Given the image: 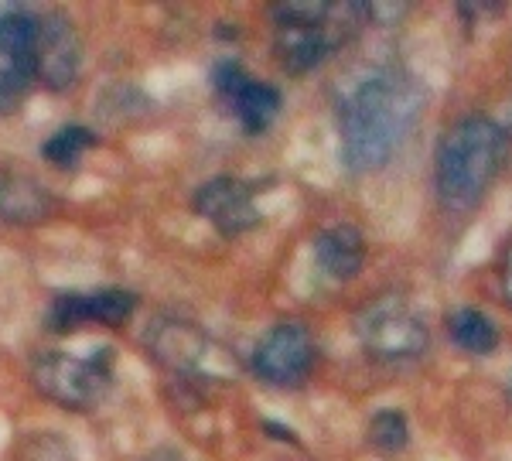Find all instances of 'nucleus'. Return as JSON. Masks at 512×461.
Instances as JSON below:
<instances>
[{"instance_id":"423d86ee","label":"nucleus","mask_w":512,"mask_h":461,"mask_svg":"<svg viewBox=\"0 0 512 461\" xmlns=\"http://www.w3.org/2000/svg\"><path fill=\"white\" fill-rule=\"evenodd\" d=\"M41 21L31 11L0 14V113H14L38 79Z\"/></svg>"},{"instance_id":"39448f33","label":"nucleus","mask_w":512,"mask_h":461,"mask_svg":"<svg viewBox=\"0 0 512 461\" xmlns=\"http://www.w3.org/2000/svg\"><path fill=\"white\" fill-rule=\"evenodd\" d=\"M355 332H359L362 349L383 362L414 359L427 345L424 321L400 294H383V298L369 301L355 318Z\"/></svg>"},{"instance_id":"f8f14e48","label":"nucleus","mask_w":512,"mask_h":461,"mask_svg":"<svg viewBox=\"0 0 512 461\" xmlns=\"http://www.w3.org/2000/svg\"><path fill=\"white\" fill-rule=\"evenodd\" d=\"M315 260L335 281H352L362 270V260H366V240H362V233L349 226V222H335V226L318 233Z\"/></svg>"},{"instance_id":"20e7f679","label":"nucleus","mask_w":512,"mask_h":461,"mask_svg":"<svg viewBox=\"0 0 512 461\" xmlns=\"http://www.w3.org/2000/svg\"><path fill=\"white\" fill-rule=\"evenodd\" d=\"M117 369V352L110 345H99L89 356L76 352H41L31 366V380L48 400L65 410H93L106 397Z\"/></svg>"},{"instance_id":"9b49d317","label":"nucleus","mask_w":512,"mask_h":461,"mask_svg":"<svg viewBox=\"0 0 512 461\" xmlns=\"http://www.w3.org/2000/svg\"><path fill=\"white\" fill-rule=\"evenodd\" d=\"M41 21V38H38V79L48 89L62 93L69 89L79 76V62H82V48L76 38V28L69 21L52 14V18H38Z\"/></svg>"},{"instance_id":"f257e3e1","label":"nucleus","mask_w":512,"mask_h":461,"mask_svg":"<svg viewBox=\"0 0 512 461\" xmlns=\"http://www.w3.org/2000/svg\"><path fill=\"white\" fill-rule=\"evenodd\" d=\"M420 110H424V89L407 72L379 69L355 82L338 113L345 168L366 175L390 164L410 130L417 127Z\"/></svg>"},{"instance_id":"412c9836","label":"nucleus","mask_w":512,"mask_h":461,"mask_svg":"<svg viewBox=\"0 0 512 461\" xmlns=\"http://www.w3.org/2000/svg\"><path fill=\"white\" fill-rule=\"evenodd\" d=\"M509 400H512V380H509Z\"/></svg>"},{"instance_id":"6e6552de","label":"nucleus","mask_w":512,"mask_h":461,"mask_svg":"<svg viewBox=\"0 0 512 461\" xmlns=\"http://www.w3.org/2000/svg\"><path fill=\"white\" fill-rule=\"evenodd\" d=\"M147 342H151V349H154V359L178 369V373H185V376L216 373L219 345L212 342L202 328L188 325V321H175V318L154 321Z\"/></svg>"},{"instance_id":"6ab92c4d","label":"nucleus","mask_w":512,"mask_h":461,"mask_svg":"<svg viewBox=\"0 0 512 461\" xmlns=\"http://www.w3.org/2000/svg\"><path fill=\"white\" fill-rule=\"evenodd\" d=\"M499 281H502V294H506V301H512V243L506 246V253H502Z\"/></svg>"},{"instance_id":"9d476101","label":"nucleus","mask_w":512,"mask_h":461,"mask_svg":"<svg viewBox=\"0 0 512 461\" xmlns=\"http://www.w3.org/2000/svg\"><path fill=\"white\" fill-rule=\"evenodd\" d=\"M137 294L120 291V287H106L96 294H62L48 304L45 328L52 332H69V328L82 325V321H103V325H123L134 315Z\"/></svg>"},{"instance_id":"a211bd4d","label":"nucleus","mask_w":512,"mask_h":461,"mask_svg":"<svg viewBox=\"0 0 512 461\" xmlns=\"http://www.w3.org/2000/svg\"><path fill=\"white\" fill-rule=\"evenodd\" d=\"M250 79L243 72V65L233 62V59H222L216 69H212V86H216L219 96H226V100H233V96L243 89V82Z\"/></svg>"},{"instance_id":"0eeeda50","label":"nucleus","mask_w":512,"mask_h":461,"mask_svg":"<svg viewBox=\"0 0 512 461\" xmlns=\"http://www.w3.org/2000/svg\"><path fill=\"white\" fill-rule=\"evenodd\" d=\"M315 339L301 321H280L260 335L250 366L270 386H297L315 369Z\"/></svg>"},{"instance_id":"4468645a","label":"nucleus","mask_w":512,"mask_h":461,"mask_svg":"<svg viewBox=\"0 0 512 461\" xmlns=\"http://www.w3.org/2000/svg\"><path fill=\"white\" fill-rule=\"evenodd\" d=\"M229 103H233V113L239 117V123L250 130V134H263V130L277 120L280 103H284V100H280L277 86H270V82L246 79L243 89H239Z\"/></svg>"},{"instance_id":"dca6fc26","label":"nucleus","mask_w":512,"mask_h":461,"mask_svg":"<svg viewBox=\"0 0 512 461\" xmlns=\"http://www.w3.org/2000/svg\"><path fill=\"white\" fill-rule=\"evenodd\" d=\"M96 144V134L82 123H69V127L55 130L45 144H41V158L52 161L55 168H76L82 161V154Z\"/></svg>"},{"instance_id":"f03ea898","label":"nucleus","mask_w":512,"mask_h":461,"mask_svg":"<svg viewBox=\"0 0 512 461\" xmlns=\"http://www.w3.org/2000/svg\"><path fill=\"white\" fill-rule=\"evenodd\" d=\"M509 154V134L492 117H472L451 123L437 144L434 185L441 202L454 212L475 209L482 195L499 178Z\"/></svg>"},{"instance_id":"f3484780","label":"nucleus","mask_w":512,"mask_h":461,"mask_svg":"<svg viewBox=\"0 0 512 461\" xmlns=\"http://www.w3.org/2000/svg\"><path fill=\"white\" fill-rule=\"evenodd\" d=\"M369 441H373V448L383 451V455L403 451L410 441L407 414H400V410H379V414H373V421H369Z\"/></svg>"},{"instance_id":"ddd939ff","label":"nucleus","mask_w":512,"mask_h":461,"mask_svg":"<svg viewBox=\"0 0 512 461\" xmlns=\"http://www.w3.org/2000/svg\"><path fill=\"white\" fill-rule=\"evenodd\" d=\"M52 209V192L41 188L35 178H0V222H7V226H38L41 219L52 216Z\"/></svg>"},{"instance_id":"2eb2a0df","label":"nucleus","mask_w":512,"mask_h":461,"mask_svg":"<svg viewBox=\"0 0 512 461\" xmlns=\"http://www.w3.org/2000/svg\"><path fill=\"white\" fill-rule=\"evenodd\" d=\"M448 335L454 339V345H461L465 352H478V356L499 345V328L478 308H454L448 315Z\"/></svg>"},{"instance_id":"7ed1b4c3","label":"nucleus","mask_w":512,"mask_h":461,"mask_svg":"<svg viewBox=\"0 0 512 461\" xmlns=\"http://www.w3.org/2000/svg\"><path fill=\"white\" fill-rule=\"evenodd\" d=\"M369 4H328V0H277L270 18L277 24V55L291 76L318 69L342 45L345 24H355Z\"/></svg>"},{"instance_id":"1a4fd4ad","label":"nucleus","mask_w":512,"mask_h":461,"mask_svg":"<svg viewBox=\"0 0 512 461\" xmlns=\"http://www.w3.org/2000/svg\"><path fill=\"white\" fill-rule=\"evenodd\" d=\"M195 212L202 216L205 222L216 226V233L222 236H243L260 222V209H256V199L250 192L246 181H236V178H212L205 181L202 188L195 192Z\"/></svg>"},{"instance_id":"aec40b11","label":"nucleus","mask_w":512,"mask_h":461,"mask_svg":"<svg viewBox=\"0 0 512 461\" xmlns=\"http://www.w3.org/2000/svg\"><path fill=\"white\" fill-rule=\"evenodd\" d=\"M154 461H178V458H175V455H168V451H161V455L154 458Z\"/></svg>"}]
</instances>
